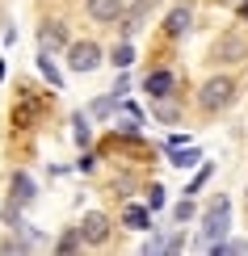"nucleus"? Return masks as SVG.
<instances>
[{
    "label": "nucleus",
    "mask_w": 248,
    "mask_h": 256,
    "mask_svg": "<svg viewBox=\"0 0 248 256\" xmlns=\"http://www.w3.org/2000/svg\"><path fill=\"white\" fill-rule=\"evenodd\" d=\"M126 0H84V13H89L97 26H114L118 17H122Z\"/></svg>",
    "instance_id": "obj_7"
},
{
    "label": "nucleus",
    "mask_w": 248,
    "mask_h": 256,
    "mask_svg": "<svg viewBox=\"0 0 248 256\" xmlns=\"http://www.w3.org/2000/svg\"><path fill=\"white\" fill-rule=\"evenodd\" d=\"M38 46L42 50H63V46H68V26L55 21V17H47L38 26Z\"/></svg>",
    "instance_id": "obj_8"
},
{
    "label": "nucleus",
    "mask_w": 248,
    "mask_h": 256,
    "mask_svg": "<svg viewBox=\"0 0 248 256\" xmlns=\"http://www.w3.org/2000/svg\"><path fill=\"white\" fill-rule=\"evenodd\" d=\"M122 222L131 231H152V210H143V206H126L122 210Z\"/></svg>",
    "instance_id": "obj_12"
},
{
    "label": "nucleus",
    "mask_w": 248,
    "mask_h": 256,
    "mask_svg": "<svg viewBox=\"0 0 248 256\" xmlns=\"http://www.w3.org/2000/svg\"><path fill=\"white\" fill-rule=\"evenodd\" d=\"M198 160H202L198 147H185V152H181V147H172V160H168V164H172V168H193Z\"/></svg>",
    "instance_id": "obj_15"
},
{
    "label": "nucleus",
    "mask_w": 248,
    "mask_h": 256,
    "mask_svg": "<svg viewBox=\"0 0 248 256\" xmlns=\"http://www.w3.org/2000/svg\"><path fill=\"white\" fill-rule=\"evenodd\" d=\"M235 101H240V80H235V76H210V80L198 88V110L206 114V118L227 114Z\"/></svg>",
    "instance_id": "obj_1"
},
{
    "label": "nucleus",
    "mask_w": 248,
    "mask_h": 256,
    "mask_svg": "<svg viewBox=\"0 0 248 256\" xmlns=\"http://www.w3.org/2000/svg\"><path fill=\"white\" fill-rule=\"evenodd\" d=\"M152 8H156V0H135L131 8H122V17H118V21H122V38L139 34V30H143V17L152 13Z\"/></svg>",
    "instance_id": "obj_9"
},
{
    "label": "nucleus",
    "mask_w": 248,
    "mask_h": 256,
    "mask_svg": "<svg viewBox=\"0 0 248 256\" xmlns=\"http://www.w3.org/2000/svg\"><path fill=\"white\" fill-rule=\"evenodd\" d=\"M210 256H248V240H231V244H210Z\"/></svg>",
    "instance_id": "obj_14"
},
{
    "label": "nucleus",
    "mask_w": 248,
    "mask_h": 256,
    "mask_svg": "<svg viewBox=\"0 0 248 256\" xmlns=\"http://www.w3.org/2000/svg\"><path fill=\"white\" fill-rule=\"evenodd\" d=\"M72 126H76V130H72V134H76V143H80V147H89V138H93L89 118H84V114H72Z\"/></svg>",
    "instance_id": "obj_18"
},
{
    "label": "nucleus",
    "mask_w": 248,
    "mask_h": 256,
    "mask_svg": "<svg viewBox=\"0 0 248 256\" xmlns=\"http://www.w3.org/2000/svg\"><path fill=\"white\" fill-rule=\"evenodd\" d=\"M227 227H231V202L219 194V198L206 206V214H202V248L219 244L223 236H227Z\"/></svg>",
    "instance_id": "obj_2"
},
{
    "label": "nucleus",
    "mask_w": 248,
    "mask_h": 256,
    "mask_svg": "<svg viewBox=\"0 0 248 256\" xmlns=\"http://www.w3.org/2000/svg\"><path fill=\"white\" fill-rule=\"evenodd\" d=\"M244 17H248V4H244Z\"/></svg>",
    "instance_id": "obj_25"
},
{
    "label": "nucleus",
    "mask_w": 248,
    "mask_h": 256,
    "mask_svg": "<svg viewBox=\"0 0 248 256\" xmlns=\"http://www.w3.org/2000/svg\"><path fill=\"white\" fill-rule=\"evenodd\" d=\"M244 202H248V189H244Z\"/></svg>",
    "instance_id": "obj_26"
},
{
    "label": "nucleus",
    "mask_w": 248,
    "mask_h": 256,
    "mask_svg": "<svg viewBox=\"0 0 248 256\" xmlns=\"http://www.w3.org/2000/svg\"><path fill=\"white\" fill-rule=\"evenodd\" d=\"M9 189H13V206H30V202L38 198L34 180H30L26 172H13V185H9Z\"/></svg>",
    "instance_id": "obj_11"
},
{
    "label": "nucleus",
    "mask_w": 248,
    "mask_h": 256,
    "mask_svg": "<svg viewBox=\"0 0 248 256\" xmlns=\"http://www.w3.org/2000/svg\"><path fill=\"white\" fill-rule=\"evenodd\" d=\"M68 68L72 72H97L101 68V46H97L93 38H84V42H68Z\"/></svg>",
    "instance_id": "obj_4"
},
{
    "label": "nucleus",
    "mask_w": 248,
    "mask_h": 256,
    "mask_svg": "<svg viewBox=\"0 0 248 256\" xmlns=\"http://www.w3.org/2000/svg\"><path fill=\"white\" fill-rule=\"evenodd\" d=\"M93 168H97V156L84 152V156H80V172H93Z\"/></svg>",
    "instance_id": "obj_24"
},
{
    "label": "nucleus",
    "mask_w": 248,
    "mask_h": 256,
    "mask_svg": "<svg viewBox=\"0 0 248 256\" xmlns=\"http://www.w3.org/2000/svg\"><path fill=\"white\" fill-rule=\"evenodd\" d=\"M206 180H210V168H202V172H198V176H193L189 185H185V198H193V194H198L202 185H206Z\"/></svg>",
    "instance_id": "obj_20"
},
{
    "label": "nucleus",
    "mask_w": 248,
    "mask_h": 256,
    "mask_svg": "<svg viewBox=\"0 0 248 256\" xmlns=\"http://www.w3.org/2000/svg\"><path fill=\"white\" fill-rule=\"evenodd\" d=\"M114 105H118L114 92H110V97H97V101H93V118H105V114H114Z\"/></svg>",
    "instance_id": "obj_19"
},
{
    "label": "nucleus",
    "mask_w": 248,
    "mask_h": 256,
    "mask_svg": "<svg viewBox=\"0 0 248 256\" xmlns=\"http://www.w3.org/2000/svg\"><path fill=\"white\" fill-rule=\"evenodd\" d=\"M38 72L47 76V84H51V88H63V76H59V68L51 63V50H38Z\"/></svg>",
    "instance_id": "obj_13"
},
{
    "label": "nucleus",
    "mask_w": 248,
    "mask_h": 256,
    "mask_svg": "<svg viewBox=\"0 0 248 256\" xmlns=\"http://www.w3.org/2000/svg\"><path fill=\"white\" fill-rule=\"evenodd\" d=\"M210 59L214 63H248V38L240 34V30L219 34V38H214V46H210Z\"/></svg>",
    "instance_id": "obj_3"
},
{
    "label": "nucleus",
    "mask_w": 248,
    "mask_h": 256,
    "mask_svg": "<svg viewBox=\"0 0 248 256\" xmlns=\"http://www.w3.org/2000/svg\"><path fill=\"white\" fill-rule=\"evenodd\" d=\"M160 206H164V189L152 185V189H147V210H160Z\"/></svg>",
    "instance_id": "obj_22"
},
{
    "label": "nucleus",
    "mask_w": 248,
    "mask_h": 256,
    "mask_svg": "<svg viewBox=\"0 0 248 256\" xmlns=\"http://www.w3.org/2000/svg\"><path fill=\"white\" fill-rule=\"evenodd\" d=\"M80 240L89 244V248H101V244H110V231H114V222L110 214H101V210H89V214L80 218Z\"/></svg>",
    "instance_id": "obj_5"
},
{
    "label": "nucleus",
    "mask_w": 248,
    "mask_h": 256,
    "mask_svg": "<svg viewBox=\"0 0 248 256\" xmlns=\"http://www.w3.org/2000/svg\"><path fill=\"white\" fill-rule=\"evenodd\" d=\"M110 63H114V68H131V63H135V46H131V42H122V46H114Z\"/></svg>",
    "instance_id": "obj_17"
},
{
    "label": "nucleus",
    "mask_w": 248,
    "mask_h": 256,
    "mask_svg": "<svg viewBox=\"0 0 248 256\" xmlns=\"http://www.w3.org/2000/svg\"><path fill=\"white\" fill-rule=\"evenodd\" d=\"M172 218H177V222H189V218H193V202H189V198H185V202H177Z\"/></svg>",
    "instance_id": "obj_21"
},
{
    "label": "nucleus",
    "mask_w": 248,
    "mask_h": 256,
    "mask_svg": "<svg viewBox=\"0 0 248 256\" xmlns=\"http://www.w3.org/2000/svg\"><path fill=\"white\" fill-rule=\"evenodd\" d=\"M156 118H160V122H177V110H172V105H164V101H160V105H156Z\"/></svg>",
    "instance_id": "obj_23"
},
{
    "label": "nucleus",
    "mask_w": 248,
    "mask_h": 256,
    "mask_svg": "<svg viewBox=\"0 0 248 256\" xmlns=\"http://www.w3.org/2000/svg\"><path fill=\"white\" fill-rule=\"evenodd\" d=\"M189 26H193V13H189V8H172V13L164 17V34H168V38H185Z\"/></svg>",
    "instance_id": "obj_10"
},
{
    "label": "nucleus",
    "mask_w": 248,
    "mask_h": 256,
    "mask_svg": "<svg viewBox=\"0 0 248 256\" xmlns=\"http://www.w3.org/2000/svg\"><path fill=\"white\" fill-rule=\"evenodd\" d=\"M172 88H177V76H172L168 68H156V72H147V76H143V92L152 101H168Z\"/></svg>",
    "instance_id": "obj_6"
},
{
    "label": "nucleus",
    "mask_w": 248,
    "mask_h": 256,
    "mask_svg": "<svg viewBox=\"0 0 248 256\" xmlns=\"http://www.w3.org/2000/svg\"><path fill=\"white\" fill-rule=\"evenodd\" d=\"M55 248H59V252H80V248H84L80 231H76V227H68V231H63V236L55 240Z\"/></svg>",
    "instance_id": "obj_16"
}]
</instances>
